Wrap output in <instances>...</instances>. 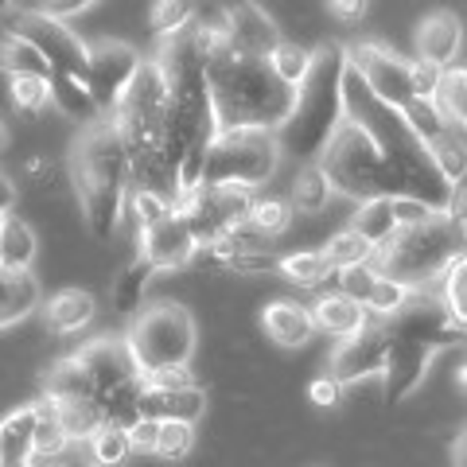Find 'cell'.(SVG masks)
<instances>
[{
    "label": "cell",
    "instance_id": "cell-7",
    "mask_svg": "<svg viewBox=\"0 0 467 467\" xmlns=\"http://www.w3.org/2000/svg\"><path fill=\"white\" fill-rule=\"evenodd\" d=\"M8 36L32 43V47L47 58L51 70L86 78V51H90V43H86L67 20L47 16V12H39V8H27V12H16V16L8 20Z\"/></svg>",
    "mask_w": 467,
    "mask_h": 467
},
{
    "label": "cell",
    "instance_id": "cell-27",
    "mask_svg": "<svg viewBox=\"0 0 467 467\" xmlns=\"http://www.w3.org/2000/svg\"><path fill=\"white\" fill-rule=\"evenodd\" d=\"M432 106L441 109L448 129L463 133V121H467V70H463V63H451V67L441 70V82H436Z\"/></svg>",
    "mask_w": 467,
    "mask_h": 467
},
{
    "label": "cell",
    "instance_id": "cell-31",
    "mask_svg": "<svg viewBox=\"0 0 467 467\" xmlns=\"http://www.w3.org/2000/svg\"><path fill=\"white\" fill-rule=\"evenodd\" d=\"M350 230H355L358 238H367L370 250L386 245L393 234H398V223H393V211H389V199H367V202H358V211L350 214Z\"/></svg>",
    "mask_w": 467,
    "mask_h": 467
},
{
    "label": "cell",
    "instance_id": "cell-41",
    "mask_svg": "<svg viewBox=\"0 0 467 467\" xmlns=\"http://www.w3.org/2000/svg\"><path fill=\"white\" fill-rule=\"evenodd\" d=\"M429 156H432V164L441 168V175L448 183H456V187H463V171H467V152H463V140H460V133L451 137V129L441 137V140H432L429 144Z\"/></svg>",
    "mask_w": 467,
    "mask_h": 467
},
{
    "label": "cell",
    "instance_id": "cell-51",
    "mask_svg": "<svg viewBox=\"0 0 467 467\" xmlns=\"http://www.w3.org/2000/svg\"><path fill=\"white\" fill-rule=\"evenodd\" d=\"M324 8H327L339 24H358V20H367L370 0H324Z\"/></svg>",
    "mask_w": 467,
    "mask_h": 467
},
{
    "label": "cell",
    "instance_id": "cell-33",
    "mask_svg": "<svg viewBox=\"0 0 467 467\" xmlns=\"http://www.w3.org/2000/svg\"><path fill=\"white\" fill-rule=\"evenodd\" d=\"M199 432L192 420H160V432H156V448L152 456L156 460H168V463H180L195 451Z\"/></svg>",
    "mask_w": 467,
    "mask_h": 467
},
{
    "label": "cell",
    "instance_id": "cell-11",
    "mask_svg": "<svg viewBox=\"0 0 467 467\" xmlns=\"http://www.w3.org/2000/svg\"><path fill=\"white\" fill-rule=\"evenodd\" d=\"M393 335H405V339H417L432 350H448L463 343V319H456L436 296H413L405 308L386 319Z\"/></svg>",
    "mask_w": 467,
    "mask_h": 467
},
{
    "label": "cell",
    "instance_id": "cell-43",
    "mask_svg": "<svg viewBox=\"0 0 467 467\" xmlns=\"http://www.w3.org/2000/svg\"><path fill=\"white\" fill-rule=\"evenodd\" d=\"M436 300H441L456 319H463V324H467V265H463V257H456L441 273V296H436Z\"/></svg>",
    "mask_w": 467,
    "mask_h": 467
},
{
    "label": "cell",
    "instance_id": "cell-21",
    "mask_svg": "<svg viewBox=\"0 0 467 467\" xmlns=\"http://www.w3.org/2000/svg\"><path fill=\"white\" fill-rule=\"evenodd\" d=\"M94 316H98V300H94V292H86V288L55 292L47 300V308H43V319H47V327L55 335H75L82 327H90Z\"/></svg>",
    "mask_w": 467,
    "mask_h": 467
},
{
    "label": "cell",
    "instance_id": "cell-47",
    "mask_svg": "<svg viewBox=\"0 0 467 467\" xmlns=\"http://www.w3.org/2000/svg\"><path fill=\"white\" fill-rule=\"evenodd\" d=\"M343 393H347V386L339 382V378H331V374H319V378L308 382V401L316 409H335L343 401Z\"/></svg>",
    "mask_w": 467,
    "mask_h": 467
},
{
    "label": "cell",
    "instance_id": "cell-30",
    "mask_svg": "<svg viewBox=\"0 0 467 467\" xmlns=\"http://www.w3.org/2000/svg\"><path fill=\"white\" fill-rule=\"evenodd\" d=\"M90 463L98 467H125L133 460V448H129V432L121 425H98L90 436H86V451Z\"/></svg>",
    "mask_w": 467,
    "mask_h": 467
},
{
    "label": "cell",
    "instance_id": "cell-16",
    "mask_svg": "<svg viewBox=\"0 0 467 467\" xmlns=\"http://www.w3.org/2000/svg\"><path fill=\"white\" fill-rule=\"evenodd\" d=\"M417 58L432 67L463 63V24L456 12H429L417 27Z\"/></svg>",
    "mask_w": 467,
    "mask_h": 467
},
{
    "label": "cell",
    "instance_id": "cell-29",
    "mask_svg": "<svg viewBox=\"0 0 467 467\" xmlns=\"http://www.w3.org/2000/svg\"><path fill=\"white\" fill-rule=\"evenodd\" d=\"M331 183H327V175L319 171V164H304L296 171V180H292L288 187V202H292V211H304V214H319V211H327L331 207Z\"/></svg>",
    "mask_w": 467,
    "mask_h": 467
},
{
    "label": "cell",
    "instance_id": "cell-32",
    "mask_svg": "<svg viewBox=\"0 0 467 467\" xmlns=\"http://www.w3.org/2000/svg\"><path fill=\"white\" fill-rule=\"evenodd\" d=\"M292 214H296V211H292L288 195H254L245 223H250L265 242H276L292 226Z\"/></svg>",
    "mask_w": 467,
    "mask_h": 467
},
{
    "label": "cell",
    "instance_id": "cell-36",
    "mask_svg": "<svg viewBox=\"0 0 467 467\" xmlns=\"http://www.w3.org/2000/svg\"><path fill=\"white\" fill-rule=\"evenodd\" d=\"M398 113L405 117V125L413 129V133H417L420 140H425V144L441 140V137L448 133V121L441 117V109L432 106V98H409Z\"/></svg>",
    "mask_w": 467,
    "mask_h": 467
},
{
    "label": "cell",
    "instance_id": "cell-49",
    "mask_svg": "<svg viewBox=\"0 0 467 467\" xmlns=\"http://www.w3.org/2000/svg\"><path fill=\"white\" fill-rule=\"evenodd\" d=\"M389 211H393V223H398V230L401 226H417V223H425V218H432L436 211H429L425 202H417V199H389Z\"/></svg>",
    "mask_w": 467,
    "mask_h": 467
},
{
    "label": "cell",
    "instance_id": "cell-46",
    "mask_svg": "<svg viewBox=\"0 0 467 467\" xmlns=\"http://www.w3.org/2000/svg\"><path fill=\"white\" fill-rule=\"evenodd\" d=\"M436 82H441V67L425 63V58H409V90H413V98H432Z\"/></svg>",
    "mask_w": 467,
    "mask_h": 467
},
{
    "label": "cell",
    "instance_id": "cell-34",
    "mask_svg": "<svg viewBox=\"0 0 467 467\" xmlns=\"http://www.w3.org/2000/svg\"><path fill=\"white\" fill-rule=\"evenodd\" d=\"M195 20V0H152L149 8V27L156 39H171L187 32Z\"/></svg>",
    "mask_w": 467,
    "mask_h": 467
},
{
    "label": "cell",
    "instance_id": "cell-23",
    "mask_svg": "<svg viewBox=\"0 0 467 467\" xmlns=\"http://www.w3.org/2000/svg\"><path fill=\"white\" fill-rule=\"evenodd\" d=\"M47 90H51V106L63 109L67 117H75L82 125L101 121V109L90 94V86L75 75H63V70H47Z\"/></svg>",
    "mask_w": 467,
    "mask_h": 467
},
{
    "label": "cell",
    "instance_id": "cell-22",
    "mask_svg": "<svg viewBox=\"0 0 467 467\" xmlns=\"http://www.w3.org/2000/svg\"><path fill=\"white\" fill-rule=\"evenodd\" d=\"M39 257V234L36 226L20 214H5L0 218V269L12 273H27Z\"/></svg>",
    "mask_w": 467,
    "mask_h": 467
},
{
    "label": "cell",
    "instance_id": "cell-4",
    "mask_svg": "<svg viewBox=\"0 0 467 467\" xmlns=\"http://www.w3.org/2000/svg\"><path fill=\"white\" fill-rule=\"evenodd\" d=\"M316 164L327 175L331 195H339V199H350V202L401 199V183L393 175V168L374 149V140L350 121L339 125V133L327 140V149L319 152Z\"/></svg>",
    "mask_w": 467,
    "mask_h": 467
},
{
    "label": "cell",
    "instance_id": "cell-13",
    "mask_svg": "<svg viewBox=\"0 0 467 467\" xmlns=\"http://www.w3.org/2000/svg\"><path fill=\"white\" fill-rule=\"evenodd\" d=\"M137 254L149 257L156 273H175V269L195 265L199 242L192 238V230L183 226V218L171 211L168 218H160L156 226L140 230V250Z\"/></svg>",
    "mask_w": 467,
    "mask_h": 467
},
{
    "label": "cell",
    "instance_id": "cell-18",
    "mask_svg": "<svg viewBox=\"0 0 467 467\" xmlns=\"http://www.w3.org/2000/svg\"><path fill=\"white\" fill-rule=\"evenodd\" d=\"M207 413V389L199 382L183 389H140V417L149 420H195Z\"/></svg>",
    "mask_w": 467,
    "mask_h": 467
},
{
    "label": "cell",
    "instance_id": "cell-44",
    "mask_svg": "<svg viewBox=\"0 0 467 467\" xmlns=\"http://www.w3.org/2000/svg\"><path fill=\"white\" fill-rule=\"evenodd\" d=\"M195 367L192 362H168V367H156V370H144L140 374V386L144 389H183V386H195Z\"/></svg>",
    "mask_w": 467,
    "mask_h": 467
},
{
    "label": "cell",
    "instance_id": "cell-2",
    "mask_svg": "<svg viewBox=\"0 0 467 467\" xmlns=\"http://www.w3.org/2000/svg\"><path fill=\"white\" fill-rule=\"evenodd\" d=\"M343 67L347 51L343 43H324L312 47V67L296 86V101L285 125L276 129V144L281 156L300 160V164H316L327 140L339 133L343 125Z\"/></svg>",
    "mask_w": 467,
    "mask_h": 467
},
{
    "label": "cell",
    "instance_id": "cell-24",
    "mask_svg": "<svg viewBox=\"0 0 467 467\" xmlns=\"http://www.w3.org/2000/svg\"><path fill=\"white\" fill-rule=\"evenodd\" d=\"M32 429L36 405H20L8 417H0V467H24L32 460Z\"/></svg>",
    "mask_w": 467,
    "mask_h": 467
},
{
    "label": "cell",
    "instance_id": "cell-10",
    "mask_svg": "<svg viewBox=\"0 0 467 467\" xmlns=\"http://www.w3.org/2000/svg\"><path fill=\"white\" fill-rule=\"evenodd\" d=\"M343 51H347V67L355 70L378 98L389 101L393 109H401L405 101L413 98V90H409V58L393 55L382 43H350Z\"/></svg>",
    "mask_w": 467,
    "mask_h": 467
},
{
    "label": "cell",
    "instance_id": "cell-26",
    "mask_svg": "<svg viewBox=\"0 0 467 467\" xmlns=\"http://www.w3.org/2000/svg\"><path fill=\"white\" fill-rule=\"evenodd\" d=\"M152 276H156L152 261L137 254V257L129 261V265H125L121 273H117V281H113V308L121 312V316H129V319H133V316L140 312V304H144V292H149Z\"/></svg>",
    "mask_w": 467,
    "mask_h": 467
},
{
    "label": "cell",
    "instance_id": "cell-17",
    "mask_svg": "<svg viewBox=\"0 0 467 467\" xmlns=\"http://www.w3.org/2000/svg\"><path fill=\"white\" fill-rule=\"evenodd\" d=\"M257 324L261 331H265V339L276 343L281 350H300L304 343L316 335L312 327V312H308V304H300V300H269L265 308H261L257 316Z\"/></svg>",
    "mask_w": 467,
    "mask_h": 467
},
{
    "label": "cell",
    "instance_id": "cell-53",
    "mask_svg": "<svg viewBox=\"0 0 467 467\" xmlns=\"http://www.w3.org/2000/svg\"><path fill=\"white\" fill-rule=\"evenodd\" d=\"M16 183H12V175L0 171V218L5 214H16Z\"/></svg>",
    "mask_w": 467,
    "mask_h": 467
},
{
    "label": "cell",
    "instance_id": "cell-6",
    "mask_svg": "<svg viewBox=\"0 0 467 467\" xmlns=\"http://www.w3.org/2000/svg\"><path fill=\"white\" fill-rule=\"evenodd\" d=\"M125 347L140 374L168 367V362H195L199 324H195V316L175 300L140 304V312L133 316V327L125 335Z\"/></svg>",
    "mask_w": 467,
    "mask_h": 467
},
{
    "label": "cell",
    "instance_id": "cell-54",
    "mask_svg": "<svg viewBox=\"0 0 467 467\" xmlns=\"http://www.w3.org/2000/svg\"><path fill=\"white\" fill-rule=\"evenodd\" d=\"M58 467H98V463H90V460H86V456H78V460H75V451H70V448H67V456H63V460H58Z\"/></svg>",
    "mask_w": 467,
    "mask_h": 467
},
{
    "label": "cell",
    "instance_id": "cell-57",
    "mask_svg": "<svg viewBox=\"0 0 467 467\" xmlns=\"http://www.w3.org/2000/svg\"><path fill=\"white\" fill-rule=\"evenodd\" d=\"M12 5H16V0H0V16H8Z\"/></svg>",
    "mask_w": 467,
    "mask_h": 467
},
{
    "label": "cell",
    "instance_id": "cell-45",
    "mask_svg": "<svg viewBox=\"0 0 467 467\" xmlns=\"http://www.w3.org/2000/svg\"><path fill=\"white\" fill-rule=\"evenodd\" d=\"M335 281H339L343 296L367 304L370 288H374V281H378V269L370 265V261H362V265H343V269H335Z\"/></svg>",
    "mask_w": 467,
    "mask_h": 467
},
{
    "label": "cell",
    "instance_id": "cell-25",
    "mask_svg": "<svg viewBox=\"0 0 467 467\" xmlns=\"http://www.w3.org/2000/svg\"><path fill=\"white\" fill-rule=\"evenodd\" d=\"M39 398L51 405V413L58 417V425H63L70 444H86V436H90L98 425H106L94 398H47V393H39Z\"/></svg>",
    "mask_w": 467,
    "mask_h": 467
},
{
    "label": "cell",
    "instance_id": "cell-40",
    "mask_svg": "<svg viewBox=\"0 0 467 467\" xmlns=\"http://www.w3.org/2000/svg\"><path fill=\"white\" fill-rule=\"evenodd\" d=\"M324 257L331 261L335 269H343V265H362V261H370L374 250H370L367 238H358V234L350 230V226H343V230H335L331 238H327Z\"/></svg>",
    "mask_w": 467,
    "mask_h": 467
},
{
    "label": "cell",
    "instance_id": "cell-14",
    "mask_svg": "<svg viewBox=\"0 0 467 467\" xmlns=\"http://www.w3.org/2000/svg\"><path fill=\"white\" fill-rule=\"evenodd\" d=\"M223 32L234 51L254 55V58H265L281 43V32L269 20V12L254 5V0H234V5L223 8Z\"/></svg>",
    "mask_w": 467,
    "mask_h": 467
},
{
    "label": "cell",
    "instance_id": "cell-42",
    "mask_svg": "<svg viewBox=\"0 0 467 467\" xmlns=\"http://www.w3.org/2000/svg\"><path fill=\"white\" fill-rule=\"evenodd\" d=\"M125 211L133 214V223H137V230H149V226H156L160 218H168L175 207L168 199H160L156 192H144V187H129V195H125Z\"/></svg>",
    "mask_w": 467,
    "mask_h": 467
},
{
    "label": "cell",
    "instance_id": "cell-56",
    "mask_svg": "<svg viewBox=\"0 0 467 467\" xmlns=\"http://www.w3.org/2000/svg\"><path fill=\"white\" fill-rule=\"evenodd\" d=\"M8 149V129H5V121H0V152Z\"/></svg>",
    "mask_w": 467,
    "mask_h": 467
},
{
    "label": "cell",
    "instance_id": "cell-50",
    "mask_svg": "<svg viewBox=\"0 0 467 467\" xmlns=\"http://www.w3.org/2000/svg\"><path fill=\"white\" fill-rule=\"evenodd\" d=\"M98 5H106V0H39V12H47V16H82V12H90Z\"/></svg>",
    "mask_w": 467,
    "mask_h": 467
},
{
    "label": "cell",
    "instance_id": "cell-1",
    "mask_svg": "<svg viewBox=\"0 0 467 467\" xmlns=\"http://www.w3.org/2000/svg\"><path fill=\"white\" fill-rule=\"evenodd\" d=\"M207 86L218 133H230V129L276 133L292 113V101H296V86L276 78L265 58L242 55L230 43H223L207 58Z\"/></svg>",
    "mask_w": 467,
    "mask_h": 467
},
{
    "label": "cell",
    "instance_id": "cell-28",
    "mask_svg": "<svg viewBox=\"0 0 467 467\" xmlns=\"http://www.w3.org/2000/svg\"><path fill=\"white\" fill-rule=\"evenodd\" d=\"M276 273L296 288H319L327 276H335V265L324 257V250H292L276 257Z\"/></svg>",
    "mask_w": 467,
    "mask_h": 467
},
{
    "label": "cell",
    "instance_id": "cell-12",
    "mask_svg": "<svg viewBox=\"0 0 467 467\" xmlns=\"http://www.w3.org/2000/svg\"><path fill=\"white\" fill-rule=\"evenodd\" d=\"M432 355H436L432 347L389 331V358H386V370H382L389 405H401L405 398H413V393L420 389V382H425V374L432 367Z\"/></svg>",
    "mask_w": 467,
    "mask_h": 467
},
{
    "label": "cell",
    "instance_id": "cell-38",
    "mask_svg": "<svg viewBox=\"0 0 467 467\" xmlns=\"http://www.w3.org/2000/svg\"><path fill=\"white\" fill-rule=\"evenodd\" d=\"M413 296H417L413 288H405V285H398V281H389V276H378L362 308H367L370 319H393V316H398Z\"/></svg>",
    "mask_w": 467,
    "mask_h": 467
},
{
    "label": "cell",
    "instance_id": "cell-3",
    "mask_svg": "<svg viewBox=\"0 0 467 467\" xmlns=\"http://www.w3.org/2000/svg\"><path fill=\"white\" fill-rule=\"evenodd\" d=\"M463 257V218L432 214L417 226H401L386 245H378L370 265L378 276H389L413 292H425L441 281V273Z\"/></svg>",
    "mask_w": 467,
    "mask_h": 467
},
{
    "label": "cell",
    "instance_id": "cell-8",
    "mask_svg": "<svg viewBox=\"0 0 467 467\" xmlns=\"http://www.w3.org/2000/svg\"><path fill=\"white\" fill-rule=\"evenodd\" d=\"M137 67H140V51L133 47V43H125V39H98V43H90L82 82L90 86L101 117H109L117 106H121V98L129 90V82H133Z\"/></svg>",
    "mask_w": 467,
    "mask_h": 467
},
{
    "label": "cell",
    "instance_id": "cell-19",
    "mask_svg": "<svg viewBox=\"0 0 467 467\" xmlns=\"http://www.w3.org/2000/svg\"><path fill=\"white\" fill-rule=\"evenodd\" d=\"M312 327L324 331V335H335V339H347V335H355L358 327H367V308H362L358 300L343 296V292H324V296H316L312 304Z\"/></svg>",
    "mask_w": 467,
    "mask_h": 467
},
{
    "label": "cell",
    "instance_id": "cell-9",
    "mask_svg": "<svg viewBox=\"0 0 467 467\" xmlns=\"http://www.w3.org/2000/svg\"><path fill=\"white\" fill-rule=\"evenodd\" d=\"M386 358H389V324L386 319H367V327L339 339V347L331 350L327 374L339 378L343 386H362L370 378H382Z\"/></svg>",
    "mask_w": 467,
    "mask_h": 467
},
{
    "label": "cell",
    "instance_id": "cell-52",
    "mask_svg": "<svg viewBox=\"0 0 467 467\" xmlns=\"http://www.w3.org/2000/svg\"><path fill=\"white\" fill-rule=\"evenodd\" d=\"M24 171H27V180H32L36 187H43V183H55V175H58V164H55V160L51 156H32V160H27V164H24Z\"/></svg>",
    "mask_w": 467,
    "mask_h": 467
},
{
    "label": "cell",
    "instance_id": "cell-20",
    "mask_svg": "<svg viewBox=\"0 0 467 467\" xmlns=\"http://www.w3.org/2000/svg\"><path fill=\"white\" fill-rule=\"evenodd\" d=\"M39 281L27 273H12V269H0V331L5 327H16L24 324L27 316L39 312Z\"/></svg>",
    "mask_w": 467,
    "mask_h": 467
},
{
    "label": "cell",
    "instance_id": "cell-37",
    "mask_svg": "<svg viewBox=\"0 0 467 467\" xmlns=\"http://www.w3.org/2000/svg\"><path fill=\"white\" fill-rule=\"evenodd\" d=\"M0 67L8 70V75H39L47 78V58H43L27 39H16V36H5L0 43Z\"/></svg>",
    "mask_w": 467,
    "mask_h": 467
},
{
    "label": "cell",
    "instance_id": "cell-55",
    "mask_svg": "<svg viewBox=\"0 0 467 467\" xmlns=\"http://www.w3.org/2000/svg\"><path fill=\"white\" fill-rule=\"evenodd\" d=\"M463 444H467V436L460 432V436H456V451H451V460H456V467H467V463H463Z\"/></svg>",
    "mask_w": 467,
    "mask_h": 467
},
{
    "label": "cell",
    "instance_id": "cell-5",
    "mask_svg": "<svg viewBox=\"0 0 467 467\" xmlns=\"http://www.w3.org/2000/svg\"><path fill=\"white\" fill-rule=\"evenodd\" d=\"M281 160L285 156H281V144H276V133L230 129V133H218L207 144L199 187H242V192H257V187H265L276 175Z\"/></svg>",
    "mask_w": 467,
    "mask_h": 467
},
{
    "label": "cell",
    "instance_id": "cell-15",
    "mask_svg": "<svg viewBox=\"0 0 467 467\" xmlns=\"http://www.w3.org/2000/svg\"><path fill=\"white\" fill-rule=\"evenodd\" d=\"M75 362L86 370V378H90L94 393L98 389H113V386H125V382H137L140 370L133 355H129L125 339H94L75 350Z\"/></svg>",
    "mask_w": 467,
    "mask_h": 467
},
{
    "label": "cell",
    "instance_id": "cell-35",
    "mask_svg": "<svg viewBox=\"0 0 467 467\" xmlns=\"http://www.w3.org/2000/svg\"><path fill=\"white\" fill-rule=\"evenodd\" d=\"M265 63L269 70L281 82L288 86H300V78L308 75V67H312V47H304V43H292V39H281L276 47L265 55Z\"/></svg>",
    "mask_w": 467,
    "mask_h": 467
},
{
    "label": "cell",
    "instance_id": "cell-48",
    "mask_svg": "<svg viewBox=\"0 0 467 467\" xmlns=\"http://www.w3.org/2000/svg\"><path fill=\"white\" fill-rule=\"evenodd\" d=\"M125 432H129V448H133V456H152V448H156V432H160V420L137 417Z\"/></svg>",
    "mask_w": 467,
    "mask_h": 467
},
{
    "label": "cell",
    "instance_id": "cell-39",
    "mask_svg": "<svg viewBox=\"0 0 467 467\" xmlns=\"http://www.w3.org/2000/svg\"><path fill=\"white\" fill-rule=\"evenodd\" d=\"M8 101L20 113H27V117L43 113V109L51 106L47 78H39V75H8Z\"/></svg>",
    "mask_w": 467,
    "mask_h": 467
}]
</instances>
